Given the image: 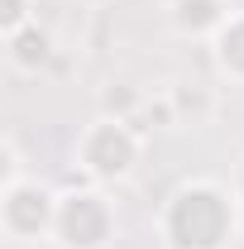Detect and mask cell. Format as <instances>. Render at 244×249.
<instances>
[{"label":"cell","mask_w":244,"mask_h":249,"mask_svg":"<svg viewBox=\"0 0 244 249\" xmlns=\"http://www.w3.org/2000/svg\"><path fill=\"white\" fill-rule=\"evenodd\" d=\"M153 230L163 249H235L244 235V201L235 182L187 178L163 196Z\"/></svg>","instance_id":"cell-1"},{"label":"cell","mask_w":244,"mask_h":249,"mask_svg":"<svg viewBox=\"0 0 244 249\" xmlns=\"http://www.w3.org/2000/svg\"><path fill=\"white\" fill-rule=\"evenodd\" d=\"M139 158H144V134L134 129V120H120V115H96V120H87L82 134H77V144H72V163L96 187L129 182L134 168H139Z\"/></svg>","instance_id":"cell-2"},{"label":"cell","mask_w":244,"mask_h":249,"mask_svg":"<svg viewBox=\"0 0 244 249\" xmlns=\"http://www.w3.org/2000/svg\"><path fill=\"white\" fill-rule=\"evenodd\" d=\"M120 240V216L105 187H67L58 192V216H53V249H110Z\"/></svg>","instance_id":"cell-3"},{"label":"cell","mask_w":244,"mask_h":249,"mask_svg":"<svg viewBox=\"0 0 244 249\" xmlns=\"http://www.w3.org/2000/svg\"><path fill=\"white\" fill-rule=\"evenodd\" d=\"M58 216V192L38 178L0 182V235L10 245H48Z\"/></svg>","instance_id":"cell-4"},{"label":"cell","mask_w":244,"mask_h":249,"mask_svg":"<svg viewBox=\"0 0 244 249\" xmlns=\"http://www.w3.org/2000/svg\"><path fill=\"white\" fill-rule=\"evenodd\" d=\"M235 15L230 0H168V24L182 38H206L211 43L215 29Z\"/></svg>","instance_id":"cell-5"},{"label":"cell","mask_w":244,"mask_h":249,"mask_svg":"<svg viewBox=\"0 0 244 249\" xmlns=\"http://www.w3.org/2000/svg\"><path fill=\"white\" fill-rule=\"evenodd\" d=\"M211 62L220 72V82L244 87V10H235L211 38Z\"/></svg>","instance_id":"cell-6"},{"label":"cell","mask_w":244,"mask_h":249,"mask_svg":"<svg viewBox=\"0 0 244 249\" xmlns=\"http://www.w3.org/2000/svg\"><path fill=\"white\" fill-rule=\"evenodd\" d=\"M5 58H10V67L15 72H38L43 62L53 58V38H48V29H38V24H29V29L10 34L5 38Z\"/></svg>","instance_id":"cell-7"},{"label":"cell","mask_w":244,"mask_h":249,"mask_svg":"<svg viewBox=\"0 0 244 249\" xmlns=\"http://www.w3.org/2000/svg\"><path fill=\"white\" fill-rule=\"evenodd\" d=\"M29 24H38L34 19V0H0V34L10 38V34L29 29Z\"/></svg>","instance_id":"cell-8"},{"label":"cell","mask_w":244,"mask_h":249,"mask_svg":"<svg viewBox=\"0 0 244 249\" xmlns=\"http://www.w3.org/2000/svg\"><path fill=\"white\" fill-rule=\"evenodd\" d=\"M144 96L139 91H124V87H115V91L101 96V115H120V120H134V106H139Z\"/></svg>","instance_id":"cell-9"},{"label":"cell","mask_w":244,"mask_h":249,"mask_svg":"<svg viewBox=\"0 0 244 249\" xmlns=\"http://www.w3.org/2000/svg\"><path fill=\"white\" fill-rule=\"evenodd\" d=\"M235 192H240V201H244V158H240V168H235Z\"/></svg>","instance_id":"cell-10"},{"label":"cell","mask_w":244,"mask_h":249,"mask_svg":"<svg viewBox=\"0 0 244 249\" xmlns=\"http://www.w3.org/2000/svg\"><path fill=\"white\" fill-rule=\"evenodd\" d=\"M91 5H101V0H91Z\"/></svg>","instance_id":"cell-11"}]
</instances>
